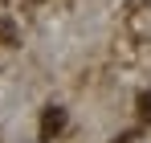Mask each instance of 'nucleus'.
I'll list each match as a JSON object with an SVG mask.
<instances>
[{
	"label": "nucleus",
	"mask_w": 151,
	"mask_h": 143,
	"mask_svg": "<svg viewBox=\"0 0 151 143\" xmlns=\"http://www.w3.org/2000/svg\"><path fill=\"white\" fill-rule=\"evenodd\" d=\"M139 115L151 123V94H143V98H139Z\"/></svg>",
	"instance_id": "obj_2"
},
{
	"label": "nucleus",
	"mask_w": 151,
	"mask_h": 143,
	"mask_svg": "<svg viewBox=\"0 0 151 143\" xmlns=\"http://www.w3.org/2000/svg\"><path fill=\"white\" fill-rule=\"evenodd\" d=\"M61 127H65V110H61V106H49V110H45V119H41V135L49 139V135H57Z\"/></svg>",
	"instance_id": "obj_1"
}]
</instances>
